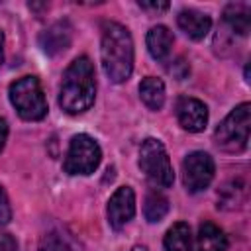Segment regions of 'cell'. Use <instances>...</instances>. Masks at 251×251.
Here are the masks:
<instances>
[{"mask_svg": "<svg viewBox=\"0 0 251 251\" xmlns=\"http://www.w3.org/2000/svg\"><path fill=\"white\" fill-rule=\"evenodd\" d=\"M165 251H192V233L188 224L176 222L165 233Z\"/></svg>", "mask_w": 251, "mask_h": 251, "instance_id": "cell-16", "label": "cell"}, {"mask_svg": "<svg viewBox=\"0 0 251 251\" xmlns=\"http://www.w3.org/2000/svg\"><path fill=\"white\" fill-rule=\"evenodd\" d=\"M10 102L20 114V118L27 122H35L45 118L47 100L43 96L41 84L35 76H22L10 84Z\"/></svg>", "mask_w": 251, "mask_h": 251, "instance_id": "cell-4", "label": "cell"}, {"mask_svg": "<svg viewBox=\"0 0 251 251\" xmlns=\"http://www.w3.org/2000/svg\"><path fill=\"white\" fill-rule=\"evenodd\" d=\"M71 39H73V27L67 20H61L51 24L39 35V45L47 55H57L71 45Z\"/></svg>", "mask_w": 251, "mask_h": 251, "instance_id": "cell-10", "label": "cell"}, {"mask_svg": "<svg viewBox=\"0 0 251 251\" xmlns=\"http://www.w3.org/2000/svg\"><path fill=\"white\" fill-rule=\"evenodd\" d=\"M12 218V208H10V202H8V196L4 192V188L0 186V226H6Z\"/></svg>", "mask_w": 251, "mask_h": 251, "instance_id": "cell-20", "label": "cell"}, {"mask_svg": "<svg viewBox=\"0 0 251 251\" xmlns=\"http://www.w3.org/2000/svg\"><path fill=\"white\" fill-rule=\"evenodd\" d=\"M102 69L112 82H124L133 71V39L126 25L106 22L100 43Z\"/></svg>", "mask_w": 251, "mask_h": 251, "instance_id": "cell-1", "label": "cell"}, {"mask_svg": "<svg viewBox=\"0 0 251 251\" xmlns=\"http://www.w3.org/2000/svg\"><path fill=\"white\" fill-rule=\"evenodd\" d=\"M0 251H18V243L10 233L0 235Z\"/></svg>", "mask_w": 251, "mask_h": 251, "instance_id": "cell-21", "label": "cell"}, {"mask_svg": "<svg viewBox=\"0 0 251 251\" xmlns=\"http://www.w3.org/2000/svg\"><path fill=\"white\" fill-rule=\"evenodd\" d=\"M139 96L149 110H161L165 104V84L157 76H145L139 82Z\"/></svg>", "mask_w": 251, "mask_h": 251, "instance_id": "cell-15", "label": "cell"}, {"mask_svg": "<svg viewBox=\"0 0 251 251\" xmlns=\"http://www.w3.org/2000/svg\"><path fill=\"white\" fill-rule=\"evenodd\" d=\"M39 251H73L71 241L57 229L47 231L39 241Z\"/></svg>", "mask_w": 251, "mask_h": 251, "instance_id": "cell-18", "label": "cell"}, {"mask_svg": "<svg viewBox=\"0 0 251 251\" xmlns=\"http://www.w3.org/2000/svg\"><path fill=\"white\" fill-rule=\"evenodd\" d=\"M143 10H155V12H165L169 10V2H139Z\"/></svg>", "mask_w": 251, "mask_h": 251, "instance_id": "cell-22", "label": "cell"}, {"mask_svg": "<svg viewBox=\"0 0 251 251\" xmlns=\"http://www.w3.org/2000/svg\"><path fill=\"white\" fill-rule=\"evenodd\" d=\"M178 27L190 37V39H204L212 27V18L208 14H202L198 10H182L176 16Z\"/></svg>", "mask_w": 251, "mask_h": 251, "instance_id": "cell-11", "label": "cell"}, {"mask_svg": "<svg viewBox=\"0 0 251 251\" xmlns=\"http://www.w3.org/2000/svg\"><path fill=\"white\" fill-rule=\"evenodd\" d=\"M6 137H8V124H6L4 118H0V151L6 145Z\"/></svg>", "mask_w": 251, "mask_h": 251, "instance_id": "cell-23", "label": "cell"}, {"mask_svg": "<svg viewBox=\"0 0 251 251\" xmlns=\"http://www.w3.org/2000/svg\"><path fill=\"white\" fill-rule=\"evenodd\" d=\"M249 127H251V104L243 102L235 106L216 127L214 139L218 147H222L224 151L241 153L249 143Z\"/></svg>", "mask_w": 251, "mask_h": 251, "instance_id": "cell-3", "label": "cell"}, {"mask_svg": "<svg viewBox=\"0 0 251 251\" xmlns=\"http://www.w3.org/2000/svg\"><path fill=\"white\" fill-rule=\"evenodd\" d=\"M214 159L204 151H192L182 161V182L188 192H200L208 188L214 178Z\"/></svg>", "mask_w": 251, "mask_h": 251, "instance_id": "cell-7", "label": "cell"}, {"mask_svg": "<svg viewBox=\"0 0 251 251\" xmlns=\"http://www.w3.org/2000/svg\"><path fill=\"white\" fill-rule=\"evenodd\" d=\"M135 214V194L129 186H120L108 200V224L122 229Z\"/></svg>", "mask_w": 251, "mask_h": 251, "instance_id": "cell-8", "label": "cell"}, {"mask_svg": "<svg viewBox=\"0 0 251 251\" xmlns=\"http://www.w3.org/2000/svg\"><path fill=\"white\" fill-rule=\"evenodd\" d=\"M224 20L233 33L247 35L251 29V6L245 2L227 4L224 10Z\"/></svg>", "mask_w": 251, "mask_h": 251, "instance_id": "cell-13", "label": "cell"}, {"mask_svg": "<svg viewBox=\"0 0 251 251\" xmlns=\"http://www.w3.org/2000/svg\"><path fill=\"white\" fill-rule=\"evenodd\" d=\"M102 161L100 145L86 133H78L71 139L63 169L69 175H90Z\"/></svg>", "mask_w": 251, "mask_h": 251, "instance_id": "cell-6", "label": "cell"}, {"mask_svg": "<svg viewBox=\"0 0 251 251\" xmlns=\"http://www.w3.org/2000/svg\"><path fill=\"white\" fill-rule=\"evenodd\" d=\"M226 249H227L226 233L212 222L200 224L196 237V251H226Z\"/></svg>", "mask_w": 251, "mask_h": 251, "instance_id": "cell-12", "label": "cell"}, {"mask_svg": "<svg viewBox=\"0 0 251 251\" xmlns=\"http://www.w3.org/2000/svg\"><path fill=\"white\" fill-rule=\"evenodd\" d=\"M173 47V33L169 31L167 25H153L147 31V49L153 59L163 61Z\"/></svg>", "mask_w": 251, "mask_h": 251, "instance_id": "cell-14", "label": "cell"}, {"mask_svg": "<svg viewBox=\"0 0 251 251\" xmlns=\"http://www.w3.org/2000/svg\"><path fill=\"white\" fill-rule=\"evenodd\" d=\"M176 120L186 131H202L208 124V108L198 98L182 96L176 102Z\"/></svg>", "mask_w": 251, "mask_h": 251, "instance_id": "cell-9", "label": "cell"}, {"mask_svg": "<svg viewBox=\"0 0 251 251\" xmlns=\"http://www.w3.org/2000/svg\"><path fill=\"white\" fill-rule=\"evenodd\" d=\"M169 212V200L163 192L159 190H149L145 196V204H143V214L147 222H161Z\"/></svg>", "mask_w": 251, "mask_h": 251, "instance_id": "cell-17", "label": "cell"}, {"mask_svg": "<svg viewBox=\"0 0 251 251\" xmlns=\"http://www.w3.org/2000/svg\"><path fill=\"white\" fill-rule=\"evenodd\" d=\"M139 169L157 186L169 188L175 182V173L171 159L163 143L155 137H147L139 147Z\"/></svg>", "mask_w": 251, "mask_h": 251, "instance_id": "cell-5", "label": "cell"}, {"mask_svg": "<svg viewBox=\"0 0 251 251\" xmlns=\"http://www.w3.org/2000/svg\"><path fill=\"white\" fill-rule=\"evenodd\" d=\"M243 192H245V188H243V184L237 180H233V182H229V184H226L222 190H220V204L218 206H222V208H235V206H239V202H241V198H243Z\"/></svg>", "mask_w": 251, "mask_h": 251, "instance_id": "cell-19", "label": "cell"}, {"mask_svg": "<svg viewBox=\"0 0 251 251\" xmlns=\"http://www.w3.org/2000/svg\"><path fill=\"white\" fill-rule=\"evenodd\" d=\"M131 251H147V247H143V245H135V247H131Z\"/></svg>", "mask_w": 251, "mask_h": 251, "instance_id": "cell-25", "label": "cell"}, {"mask_svg": "<svg viewBox=\"0 0 251 251\" xmlns=\"http://www.w3.org/2000/svg\"><path fill=\"white\" fill-rule=\"evenodd\" d=\"M4 61V33L0 31V65Z\"/></svg>", "mask_w": 251, "mask_h": 251, "instance_id": "cell-24", "label": "cell"}, {"mask_svg": "<svg viewBox=\"0 0 251 251\" xmlns=\"http://www.w3.org/2000/svg\"><path fill=\"white\" fill-rule=\"evenodd\" d=\"M94 65L88 57H76L65 71L59 88V106L67 114H82L94 104Z\"/></svg>", "mask_w": 251, "mask_h": 251, "instance_id": "cell-2", "label": "cell"}]
</instances>
